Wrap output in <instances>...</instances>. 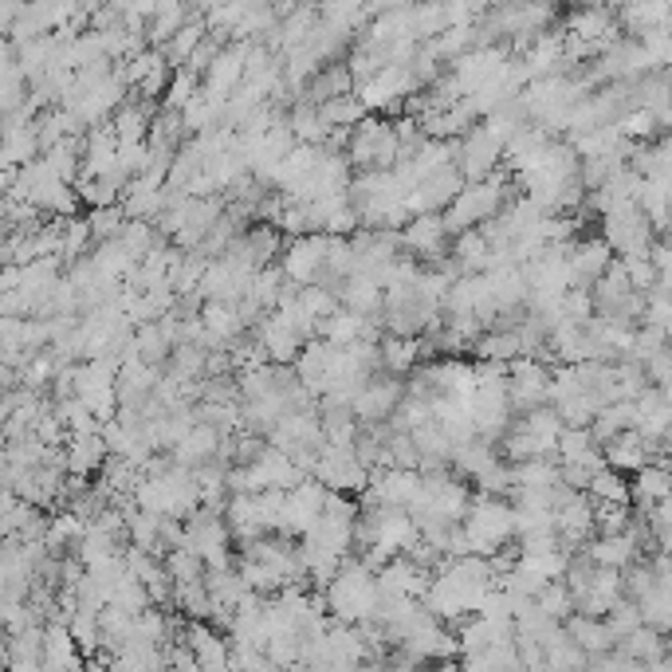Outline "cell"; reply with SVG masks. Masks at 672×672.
Returning a JSON list of instances; mask_svg holds the SVG:
<instances>
[{"label": "cell", "mask_w": 672, "mask_h": 672, "mask_svg": "<svg viewBox=\"0 0 672 672\" xmlns=\"http://www.w3.org/2000/svg\"><path fill=\"white\" fill-rule=\"evenodd\" d=\"M614 252L606 249L602 236H578V241L566 249V264H571V291H590L594 280L614 264Z\"/></svg>", "instance_id": "obj_18"}, {"label": "cell", "mask_w": 672, "mask_h": 672, "mask_svg": "<svg viewBox=\"0 0 672 672\" xmlns=\"http://www.w3.org/2000/svg\"><path fill=\"white\" fill-rule=\"evenodd\" d=\"M473 354L480 358V362L512 366L515 358H523V342L515 331H484L480 339L473 342Z\"/></svg>", "instance_id": "obj_31"}, {"label": "cell", "mask_w": 672, "mask_h": 672, "mask_svg": "<svg viewBox=\"0 0 672 672\" xmlns=\"http://www.w3.org/2000/svg\"><path fill=\"white\" fill-rule=\"evenodd\" d=\"M162 566H166V574H169V582H174V586H182V582H201V578H205V566H201V558L189 555L185 547L169 551V555L162 558Z\"/></svg>", "instance_id": "obj_44"}, {"label": "cell", "mask_w": 672, "mask_h": 672, "mask_svg": "<svg viewBox=\"0 0 672 672\" xmlns=\"http://www.w3.org/2000/svg\"><path fill=\"white\" fill-rule=\"evenodd\" d=\"M465 189V177L457 174V166H445L437 169V174L421 177V182L409 189L406 197V216L413 221V216H440L448 205H452V197Z\"/></svg>", "instance_id": "obj_15"}, {"label": "cell", "mask_w": 672, "mask_h": 672, "mask_svg": "<svg viewBox=\"0 0 672 672\" xmlns=\"http://www.w3.org/2000/svg\"><path fill=\"white\" fill-rule=\"evenodd\" d=\"M252 43L244 40H228L221 48V56L208 64V71L201 75V91L213 95V99H228L236 87L244 84V59H249Z\"/></svg>", "instance_id": "obj_17"}, {"label": "cell", "mask_w": 672, "mask_h": 672, "mask_svg": "<svg viewBox=\"0 0 672 672\" xmlns=\"http://www.w3.org/2000/svg\"><path fill=\"white\" fill-rule=\"evenodd\" d=\"M452 166H457V174L465 177V185L488 182V177L504 166V142L476 123L465 138L452 142Z\"/></svg>", "instance_id": "obj_7"}, {"label": "cell", "mask_w": 672, "mask_h": 672, "mask_svg": "<svg viewBox=\"0 0 672 672\" xmlns=\"http://www.w3.org/2000/svg\"><path fill=\"white\" fill-rule=\"evenodd\" d=\"M602 622H606V630L614 633V641H625L633 630H641V610L633 606V602H625V597H622V602H617V606L610 610V614L602 617Z\"/></svg>", "instance_id": "obj_46"}, {"label": "cell", "mask_w": 672, "mask_h": 672, "mask_svg": "<svg viewBox=\"0 0 672 672\" xmlns=\"http://www.w3.org/2000/svg\"><path fill=\"white\" fill-rule=\"evenodd\" d=\"M323 499H327V488L315 480H303L291 491H283L280 527H275V535H280V539H291V535L303 539V535L319 523V515H323Z\"/></svg>", "instance_id": "obj_14"}, {"label": "cell", "mask_w": 672, "mask_h": 672, "mask_svg": "<svg viewBox=\"0 0 672 672\" xmlns=\"http://www.w3.org/2000/svg\"><path fill=\"white\" fill-rule=\"evenodd\" d=\"M347 162L350 169H362V174L398 166L401 146H398V134H393V118L366 115L347 138Z\"/></svg>", "instance_id": "obj_4"}, {"label": "cell", "mask_w": 672, "mask_h": 672, "mask_svg": "<svg viewBox=\"0 0 672 672\" xmlns=\"http://www.w3.org/2000/svg\"><path fill=\"white\" fill-rule=\"evenodd\" d=\"M256 347L264 350L267 366H295L299 350L308 347V339L272 311V315H264L256 323Z\"/></svg>", "instance_id": "obj_19"}, {"label": "cell", "mask_w": 672, "mask_h": 672, "mask_svg": "<svg viewBox=\"0 0 672 672\" xmlns=\"http://www.w3.org/2000/svg\"><path fill=\"white\" fill-rule=\"evenodd\" d=\"M602 448V465L610 468V473H622V476H633L637 468L645 465H664V452H669V440H649L641 437V432L625 429L617 432V437H610Z\"/></svg>", "instance_id": "obj_11"}, {"label": "cell", "mask_w": 672, "mask_h": 672, "mask_svg": "<svg viewBox=\"0 0 672 672\" xmlns=\"http://www.w3.org/2000/svg\"><path fill=\"white\" fill-rule=\"evenodd\" d=\"M586 653L566 633H558L555 641L543 645V672H586Z\"/></svg>", "instance_id": "obj_33"}, {"label": "cell", "mask_w": 672, "mask_h": 672, "mask_svg": "<svg viewBox=\"0 0 672 672\" xmlns=\"http://www.w3.org/2000/svg\"><path fill=\"white\" fill-rule=\"evenodd\" d=\"M158 241L162 236L154 233V224H146V221H126L123 233H118V244H123V252L134 260V264H138L142 256H149Z\"/></svg>", "instance_id": "obj_38"}, {"label": "cell", "mask_w": 672, "mask_h": 672, "mask_svg": "<svg viewBox=\"0 0 672 672\" xmlns=\"http://www.w3.org/2000/svg\"><path fill=\"white\" fill-rule=\"evenodd\" d=\"M401 398H406V382H401V378H382V373H373L370 382L354 393L350 413H354L358 425H386L393 417V409L401 406Z\"/></svg>", "instance_id": "obj_16"}, {"label": "cell", "mask_w": 672, "mask_h": 672, "mask_svg": "<svg viewBox=\"0 0 672 672\" xmlns=\"http://www.w3.org/2000/svg\"><path fill=\"white\" fill-rule=\"evenodd\" d=\"M334 299H339L342 311H354L362 319H378L382 315V288L370 280V275H347V280L334 288Z\"/></svg>", "instance_id": "obj_25"}, {"label": "cell", "mask_w": 672, "mask_h": 672, "mask_svg": "<svg viewBox=\"0 0 672 672\" xmlns=\"http://www.w3.org/2000/svg\"><path fill=\"white\" fill-rule=\"evenodd\" d=\"M221 440H224L221 432L197 421L189 429V437H185L182 445L174 448V452H166V457H169V465H174V468H185V473H193V468H201V465H208V460H216V452H221Z\"/></svg>", "instance_id": "obj_24"}, {"label": "cell", "mask_w": 672, "mask_h": 672, "mask_svg": "<svg viewBox=\"0 0 672 672\" xmlns=\"http://www.w3.org/2000/svg\"><path fill=\"white\" fill-rule=\"evenodd\" d=\"M299 308H303V315L315 323V331H319V323H327V319L339 311V299H334V291H327V288H299Z\"/></svg>", "instance_id": "obj_41"}, {"label": "cell", "mask_w": 672, "mask_h": 672, "mask_svg": "<svg viewBox=\"0 0 672 672\" xmlns=\"http://www.w3.org/2000/svg\"><path fill=\"white\" fill-rule=\"evenodd\" d=\"M551 390V366H543L539 358H515L507 366V409L512 417L532 413V409L547 406Z\"/></svg>", "instance_id": "obj_10"}, {"label": "cell", "mask_w": 672, "mask_h": 672, "mask_svg": "<svg viewBox=\"0 0 672 672\" xmlns=\"http://www.w3.org/2000/svg\"><path fill=\"white\" fill-rule=\"evenodd\" d=\"M633 606L641 610V625H649V630H656V633H669V625H672V582H656V586L649 590L641 602H633Z\"/></svg>", "instance_id": "obj_32"}, {"label": "cell", "mask_w": 672, "mask_h": 672, "mask_svg": "<svg viewBox=\"0 0 672 672\" xmlns=\"http://www.w3.org/2000/svg\"><path fill=\"white\" fill-rule=\"evenodd\" d=\"M417 488H421V476L406 473V468H373L370 480H366V491L358 499V512H382V507H398L406 512L413 504Z\"/></svg>", "instance_id": "obj_12"}, {"label": "cell", "mask_w": 672, "mask_h": 672, "mask_svg": "<svg viewBox=\"0 0 672 672\" xmlns=\"http://www.w3.org/2000/svg\"><path fill=\"white\" fill-rule=\"evenodd\" d=\"M496 465H504V460H499V452H496V445H491V440L473 437V440H465V445L452 448V460H448V473L460 476V480H465V484H476V480H480V476H488Z\"/></svg>", "instance_id": "obj_23"}, {"label": "cell", "mask_w": 672, "mask_h": 672, "mask_svg": "<svg viewBox=\"0 0 672 672\" xmlns=\"http://www.w3.org/2000/svg\"><path fill=\"white\" fill-rule=\"evenodd\" d=\"M201 91V79L193 71H185V67H177L174 75H169V87H166V95H162V110H182L185 103L193 99V95Z\"/></svg>", "instance_id": "obj_43"}, {"label": "cell", "mask_w": 672, "mask_h": 672, "mask_svg": "<svg viewBox=\"0 0 672 672\" xmlns=\"http://www.w3.org/2000/svg\"><path fill=\"white\" fill-rule=\"evenodd\" d=\"M123 208L118 205H107V208H91V216H87V228H91V241L103 244V241H118V233H123Z\"/></svg>", "instance_id": "obj_45"}, {"label": "cell", "mask_w": 672, "mask_h": 672, "mask_svg": "<svg viewBox=\"0 0 672 672\" xmlns=\"http://www.w3.org/2000/svg\"><path fill=\"white\" fill-rule=\"evenodd\" d=\"M512 201V174H507L504 166L496 169V174L488 177V182H473L465 185V189L452 197V205L440 213V221H445L448 236H460V233H473V228H480V224H488L491 216L499 213V208Z\"/></svg>", "instance_id": "obj_2"}, {"label": "cell", "mask_w": 672, "mask_h": 672, "mask_svg": "<svg viewBox=\"0 0 672 672\" xmlns=\"http://www.w3.org/2000/svg\"><path fill=\"white\" fill-rule=\"evenodd\" d=\"M378 334H382V319H362L339 308L327 323H319L315 339H323L327 347H358V342H378Z\"/></svg>", "instance_id": "obj_20"}, {"label": "cell", "mask_w": 672, "mask_h": 672, "mask_svg": "<svg viewBox=\"0 0 672 672\" xmlns=\"http://www.w3.org/2000/svg\"><path fill=\"white\" fill-rule=\"evenodd\" d=\"M669 17H672V9L664 0H641V4H622V9H614L617 28H625L630 40H641V36L656 32V28H669Z\"/></svg>", "instance_id": "obj_27"}, {"label": "cell", "mask_w": 672, "mask_h": 672, "mask_svg": "<svg viewBox=\"0 0 672 672\" xmlns=\"http://www.w3.org/2000/svg\"><path fill=\"white\" fill-rule=\"evenodd\" d=\"M107 465V445L99 432H84V437H67L64 448V473H71V480H91L95 473H103Z\"/></svg>", "instance_id": "obj_22"}, {"label": "cell", "mask_w": 672, "mask_h": 672, "mask_svg": "<svg viewBox=\"0 0 672 672\" xmlns=\"http://www.w3.org/2000/svg\"><path fill=\"white\" fill-rule=\"evenodd\" d=\"M535 610H539V614H547L551 622L563 625L566 617L574 614V597H571V590H566L563 582H547V586H543L539 594H535Z\"/></svg>", "instance_id": "obj_39"}, {"label": "cell", "mask_w": 672, "mask_h": 672, "mask_svg": "<svg viewBox=\"0 0 672 672\" xmlns=\"http://www.w3.org/2000/svg\"><path fill=\"white\" fill-rule=\"evenodd\" d=\"M586 499H590V504H630V480H625L622 473H610V468H602V473L590 476Z\"/></svg>", "instance_id": "obj_36"}, {"label": "cell", "mask_w": 672, "mask_h": 672, "mask_svg": "<svg viewBox=\"0 0 672 672\" xmlns=\"http://www.w3.org/2000/svg\"><path fill=\"white\" fill-rule=\"evenodd\" d=\"M134 354H138V362L158 366L162 370V366L169 362V354H174V347H169V339L158 331V323H146L134 331Z\"/></svg>", "instance_id": "obj_37"}, {"label": "cell", "mask_w": 672, "mask_h": 672, "mask_svg": "<svg viewBox=\"0 0 672 672\" xmlns=\"http://www.w3.org/2000/svg\"><path fill=\"white\" fill-rule=\"evenodd\" d=\"M512 484L515 488H555L558 484V465L555 457H535L512 465Z\"/></svg>", "instance_id": "obj_35"}, {"label": "cell", "mask_w": 672, "mask_h": 672, "mask_svg": "<svg viewBox=\"0 0 672 672\" xmlns=\"http://www.w3.org/2000/svg\"><path fill=\"white\" fill-rule=\"evenodd\" d=\"M614 653L622 656V661H630V664L669 661V645H664V633L649 630V625H641V630H633L625 641H617Z\"/></svg>", "instance_id": "obj_30"}, {"label": "cell", "mask_w": 672, "mask_h": 672, "mask_svg": "<svg viewBox=\"0 0 672 672\" xmlns=\"http://www.w3.org/2000/svg\"><path fill=\"white\" fill-rule=\"evenodd\" d=\"M507 59H512L507 43H496V48H473V51H465L460 59H452L445 75L452 79V87H457L460 99H468V95L484 91V87H488L491 79L504 71Z\"/></svg>", "instance_id": "obj_9"}, {"label": "cell", "mask_w": 672, "mask_h": 672, "mask_svg": "<svg viewBox=\"0 0 672 672\" xmlns=\"http://www.w3.org/2000/svg\"><path fill=\"white\" fill-rule=\"evenodd\" d=\"M633 527L630 504H594V535H625Z\"/></svg>", "instance_id": "obj_42"}, {"label": "cell", "mask_w": 672, "mask_h": 672, "mask_svg": "<svg viewBox=\"0 0 672 672\" xmlns=\"http://www.w3.org/2000/svg\"><path fill=\"white\" fill-rule=\"evenodd\" d=\"M311 480L323 484L334 496H362L366 480H370V468L354 457V445H327L319 440V457Z\"/></svg>", "instance_id": "obj_6"}, {"label": "cell", "mask_w": 672, "mask_h": 672, "mask_svg": "<svg viewBox=\"0 0 672 672\" xmlns=\"http://www.w3.org/2000/svg\"><path fill=\"white\" fill-rule=\"evenodd\" d=\"M158 115V103H146V99H126L123 107L110 115V134H115L118 146H146V134L149 123Z\"/></svg>", "instance_id": "obj_21"}, {"label": "cell", "mask_w": 672, "mask_h": 672, "mask_svg": "<svg viewBox=\"0 0 672 672\" xmlns=\"http://www.w3.org/2000/svg\"><path fill=\"white\" fill-rule=\"evenodd\" d=\"M398 241H401V252H406L413 264L432 267V264H440V260H448L452 236H448L440 216H413V221H406L398 228Z\"/></svg>", "instance_id": "obj_13"}, {"label": "cell", "mask_w": 672, "mask_h": 672, "mask_svg": "<svg viewBox=\"0 0 672 672\" xmlns=\"http://www.w3.org/2000/svg\"><path fill=\"white\" fill-rule=\"evenodd\" d=\"M323 606H327V614H331V622H339V625L373 622V610H378V582H373V574L366 571L354 555L342 558L334 582L323 590Z\"/></svg>", "instance_id": "obj_1"}, {"label": "cell", "mask_w": 672, "mask_h": 672, "mask_svg": "<svg viewBox=\"0 0 672 672\" xmlns=\"http://www.w3.org/2000/svg\"><path fill=\"white\" fill-rule=\"evenodd\" d=\"M563 633L574 641V645L586 653V661H597V656H606L614 653V633L606 630V622L602 617H582V614H571L563 622Z\"/></svg>", "instance_id": "obj_26"}, {"label": "cell", "mask_w": 672, "mask_h": 672, "mask_svg": "<svg viewBox=\"0 0 672 672\" xmlns=\"http://www.w3.org/2000/svg\"><path fill=\"white\" fill-rule=\"evenodd\" d=\"M162 205H166V185H149V182H142V177L126 182L123 197H118V208H123L126 221H146L149 224L162 213Z\"/></svg>", "instance_id": "obj_28"}, {"label": "cell", "mask_w": 672, "mask_h": 672, "mask_svg": "<svg viewBox=\"0 0 672 672\" xmlns=\"http://www.w3.org/2000/svg\"><path fill=\"white\" fill-rule=\"evenodd\" d=\"M460 535L468 543V555L491 558L496 551L515 543V523H512V504L491 496H473L465 519H460Z\"/></svg>", "instance_id": "obj_3"}, {"label": "cell", "mask_w": 672, "mask_h": 672, "mask_svg": "<svg viewBox=\"0 0 672 672\" xmlns=\"http://www.w3.org/2000/svg\"><path fill=\"white\" fill-rule=\"evenodd\" d=\"M625 480H630V504H641L637 512H645V507L669 499V491H672L669 465H645L633 476H625Z\"/></svg>", "instance_id": "obj_29"}, {"label": "cell", "mask_w": 672, "mask_h": 672, "mask_svg": "<svg viewBox=\"0 0 672 672\" xmlns=\"http://www.w3.org/2000/svg\"><path fill=\"white\" fill-rule=\"evenodd\" d=\"M182 547L189 551V555H197L205 571H224V566L236 563L228 523H224V515L205 512V507H197V512L182 523Z\"/></svg>", "instance_id": "obj_5"}, {"label": "cell", "mask_w": 672, "mask_h": 672, "mask_svg": "<svg viewBox=\"0 0 672 672\" xmlns=\"http://www.w3.org/2000/svg\"><path fill=\"white\" fill-rule=\"evenodd\" d=\"M275 267H280L283 283H291V288H319L327 275V236L311 233L299 236V241H288Z\"/></svg>", "instance_id": "obj_8"}, {"label": "cell", "mask_w": 672, "mask_h": 672, "mask_svg": "<svg viewBox=\"0 0 672 672\" xmlns=\"http://www.w3.org/2000/svg\"><path fill=\"white\" fill-rule=\"evenodd\" d=\"M224 43H228V40H221V36L205 32V40L197 43V51H193V56L185 59V71H193V75H197V79H201V75L208 71V64H213V59L221 56V48H224Z\"/></svg>", "instance_id": "obj_47"}, {"label": "cell", "mask_w": 672, "mask_h": 672, "mask_svg": "<svg viewBox=\"0 0 672 672\" xmlns=\"http://www.w3.org/2000/svg\"><path fill=\"white\" fill-rule=\"evenodd\" d=\"M625 672H672L669 661H653V664H630L625 661Z\"/></svg>", "instance_id": "obj_48"}, {"label": "cell", "mask_w": 672, "mask_h": 672, "mask_svg": "<svg viewBox=\"0 0 672 672\" xmlns=\"http://www.w3.org/2000/svg\"><path fill=\"white\" fill-rule=\"evenodd\" d=\"M174 610L185 617V622H208V617H213V602H208L205 578L174 586Z\"/></svg>", "instance_id": "obj_34"}, {"label": "cell", "mask_w": 672, "mask_h": 672, "mask_svg": "<svg viewBox=\"0 0 672 672\" xmlns=\"http://www.w3.org/2000/svg\"><path fill=\"white\" fill-rule=\"evenodd\" d=\"M319 115H323V123L331 126V130H354L358 123L366 118L362 103L354 99V95H342V99H331L319 107Z\"/></svg>", "instance_id": "obj_40"}]
</instances>
